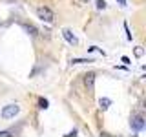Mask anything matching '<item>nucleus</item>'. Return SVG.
<instances>
[{"label": "nucleus", "instance_id": "obj_11", "mask_svg": "<svg viewBox=\"0 0 146 137\" xmlns=\"http://www.w3.org/2000/svg\"><path fill=\"white\" fill-rule=\"evenodd\" d=\"M48 106H49V102H48L46 99H40V100H38V108H40V110H46Z\"/></svg>", "mask_w": 146, "mask_h": 137}, {"label": "nucleus", "instance_id": "obj_16", "mask_svg": "<svg viewBox=\"0 0 146 137\" xmlns=\"http://www.w3.org/2000/svg\"><path fill=\"white\" fill-rule=\"evenodd\" d=\"M117 2H119V4H121V6H122V7H126V0H117Z\"/></svg>", "mask_w": 146, "mask_h": 137}, {"label": "nucleus", "instance_id": "obj_7", "mask_svg": "<svg viewBox=\"0 0 146 137\" xmlns=\"http://www.w3.org/2000/svg\"><path fill=\"white\" fill-rule=\"evenodd\" d=\"M88 62H93L91 59H71V64H88Z\"/></svg>", "mask_w": 146, "mask_h": 137}, {"label": "nucleus", "instance_id": "obj_1", "mask_svg": "<svg viewBox=\"0 0 146 137\" xmlns=\"http://www.w3.org/2000/svg\"><path fill=\"white\" fill-rule=\"evenodd\" d=\"M20 113V106H18L17 102H11V104H6V106L2 108V112H0V115L2 119H13L15 115Z\"/></svg>", "mask_w": 146, "mask_h": 137}, {"label": "nucleus", "instance_id": "obj_17", "mask_svg": "<svg viewBox=\"0 0 146 137\" xmlns=\"http://www.w3.org/2000/svg\"><path fill=\"white\" fill-rule=\"evenodd\" d=\"M80 2H90V0H80Z\"/></svg>", "mask_w": 146, "mask_h": 137}, {"label": "nucleus", "instance_id": "obj_6", "mask_svg": "<svg viewBox=\"0 0 146 137\" xmlns=\"http://www.w3.org/2000/svg\"><path fill=\"white\" fill-rule=\"evenodd\" d=\"M99 104H100V110H108L110 104H111V99H106V97H104V99L99 100Z\"/></svg>", "mask_w": 146, "mask_h": 137}, {"label": "nucleus", "instance_id": "obj_10", "mask_svg": "<svg viewBox=\"0 0 146 137\" xmlns=\"http://www.w3.org/2000/svg\"><path fill=\"white\" fill-rule=\"evenodd\" d=\"M133 53H135V57H139V59H141V57H143V55H144V49L141 48V46H137V48L133 49Z\"/></svg>", "mask_w": 146, "mask_h": 137}, {"label": "nucleus", "instance_id": "obj_4", "mask_svg": "<svg viewBox=\"0 0 146 137\" xmlns=\"http://www.w3.org/2000/svg\"><path fill=\"white\" fill-rule=\"evenodd\" d=\"M62 37L66 39V42L70 44V46H77V44H79V39H77V37L73 35V31L68 29V27H66V29H62Z\"/></svg>", "mask_w": 146, "mask_h": 137}, {"label": "nucleus", "instance_id": "obj_12", "mask_svg": "<svg viewBox=\"0 0 146 137\" xmlns=\"http://www.w3.org/2000/svg\"><path fill=\"white\" fill-rule=\"evenodd\" d=\"M97 9H106V2H104V0H97Z\"/></svg>", "mask_w": 146, "mask_h": 137}, {"label": "nucleus", "instance_id": "obj_9", "mask_svg": "<svg viewBox=\"0 0 146 137\" xmlns=\"http://www.w3.org/2000/svg\"><path fill=\"white\" fill-rule=\"evenodd\" d=\"M122 27H124V33H126V39L128 40H131V31H130V26H128V22H124V24H122Z\"/></svg>", "mask_w": 146, "mask_h": 137}, {"label": "nucleus", "instance_id": "obj_5", "mask_svg": "<svg viewBox=\"0 0 146 137\" xmlns=\"http://www.w3.org/2000/svg\"><path fill=\"white\" fill-rule=\"evenodd\" d=\"M84 80H86V84H88V88H90V90H93V82H95V73H86V75H84Z\"/></svg>", "mask_w": 146, "mask_h": 137}, {"label": "nucleus", "instance_id": "obj_8", "mask_svg": "<svg viewBox=\"0 0 146 137\" xmlns=\"http://www.w3.org/2000/svg\"><path fill=\"white\" fill-rule=\"evenodd\" d=\"M22 27H24V29H26V31H27V33H29V35H33V37H35L36 33H38V31H36L33 26H26V24H22Z\"/></svg>", "mask_w": 146, "mask_h": 137}, {"label": "nucleus", "instance_id": "obj_3", "mask_svg": "<svg viewBox=\"0 0 146 137\" xmlns=\"http://www.w3.org/2000/svg\"><path fill=\"white\" fill-rule=\"evenodd\" d=\"M144 126H146V121H144L143 115H135V117L130 121V128H131L133 132H137V134H139V132H143Z\"/></svg>", "mask_w": 146, "mask_h": 137}, {"label": "nucleus", "instance_id": "obj_2", "mask_svg": "<svg viewBox=\"0 0 146 137\" xmlns=\"http://www.w3.org/2000/svg\"><path fill=\"white\" fill-rule=\"evenodd\" d=\"M36 17H38L42 22H48V24H53V22H55V13L49 7H46V6L36 9Z\"/></svg>", "mask_w": 146, "mask_h": 137}, {"label": "nucleus", "instance_id": "obj_15", "mask_svg": "<svg viewBox=\"0 0 146 137\" xmlns=\"http://www.w3.org/2000/svg\"><path fill=\"white\" fill-rule=\"evenodd\" d=\"M122 62H124L126 66H128V64H131V62H130V59H128V57H122Z\"/></svg>", "mask_w": 146, "mask_h": 137}, {"label": "nucleus", "instance_id": "obj_14", "mask_svg": "<svg viewBox=\"0 0 146 137\" xmlns=\"http://www.w3.org/2000/svg\"><path fill=\"white\" fill-rule=\"evenodd\" d=\"M75 135H77V130H71V132H68L64 137H75Z\"/></svg>", "mask_w": 146, "mask_h": 137}, {"label": "nucleus", "instance_id": "obj_13", "mask_svg": "<svg viewBox=\"0 0 146 137\" xmlns=\"http://www.w3.org/2000/svg\"><path fill=\"white\" fill-rule=\"evenodd\" d=\"M13 135V132H9V130H2L0 132V137H11Z\"/></svg>", "mask_w": 146, "mask_h": 137}]
</instances>
